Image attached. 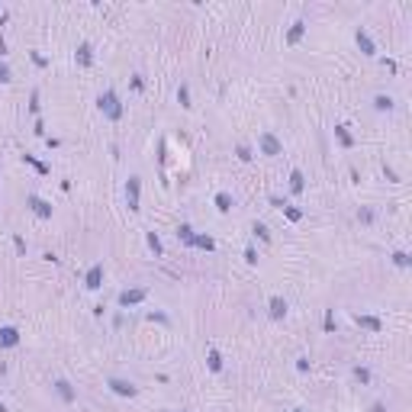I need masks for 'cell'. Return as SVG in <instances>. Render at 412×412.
<instances>
[{
    "instance_id": "obj_22",
    "label": "cell",
    "mask_w": 412,
    "mask_h": 412,
    "mask_svg": "<svg viewBox=\"0 0 412 412\" xmlns=\"http://www.w3.org/2000/svg\"><path fill=\"white\" fill-rule=\"evenodd\" d=\"M148 248L155 251V255H164V245H161V239H158V232H148Z\"/></svg>"
},
{
    "instance_id": "obj_12",
    "label": "cell",
    "mask_w": 412,
    "mask_h": 412,
    "mask_svg": "<svg viewBox=\"0 0 412 412\" xmlns=\"http://www.w3.org/2000/svg\"><path fill=\"white\" fill-rule=\"evenodd\" d=\"M354 39H358V45H361V52H364V55H377V45H373V39L367 36L364 29H358V36H354Z\"/></svg>"
},
{
    "instance_id": "obj_25",
    "label": "cell",
    "mask_w": 412,
    "mask_h": 412,
    "mask_svg": "<svg viewBox=\"0 0 412 412\" xmlns=\"http://www.w3.org/2000/svg\"><path fill=\"white\" fill-rule=\"evenodd\" d=\"M177 100H180V107H190V90H187L184 84L177 87Z\"/></svg>"
},
{
    "instance_id": "obj_19",
    "label": "cell",
    "mask_w": 412,
    "mask_h": 412,
    "mask_svg": "<svg viewBox=\"0 0 412 412\" xmlns=\"http://www.w3.org/2000/svg\"><path fill=\"white\" fill-rule=\"evenodd\" d=\"M335 135H338V142H342L345 148H351V145H354V139L348 135V126H335Z\"/></svg>"
},
{
    "instance_id": "obj_31",
    "label": "cell",
    "mask_w": 412,
    "mask_h": 412,
    "mask_svg": "<svg viewBox=\"0 0 412 412\" xmlns=\"http://www.w3.org/2000/svg\"><path fill=\"white\" fill-rule=\"evenodd\" d=\"M39 107H42V103H39V90H32V100H29V113H32V116L39 113Z\"/></svg>"
},
{
    "instance_id": "obj_34",
    "label": "cell",
    "mask_w": 412,
    "mask_h": 412,
    "mask_svg": "<svg viewBox=\"0 0 412 412\" xmlns=\"http://www.w3.org/2000/svg\"><path fill=\"white\" fill-rule=\"evenodd\" d=\"M383 68H387V71H390V74H396V71H399V65H396V62H393V58H383Z\"/></svg>"
},
{
    "instance_id": "obj_18",
    "label": "cell",
    "mask_w": 412,
    "mask_h": 412,
    "mask_svg": "<svg viewBox=\"0 0 412 412\" xmlns=\"http://www.w3.org/2000/svg\"><path fill=\"white\" fill-rule=\"evenodd\" d=\"M290 190L303 194V171H290Z\"/></svg>"
},
{
    "instance_id": "obj_28",
    "label": "cell",
    "mask_w": 412,
    "mask_h": 412,
    "mask_svg": "<svg viewBox=\"0 0 412 412\" xmlns=\"http://www.w3.org/2000/svg\"><path fill=\"white\" fill-rule=\"evenodd\" d=\"M235 155H239L241 161H251V158H255V155H251V148H248V145H239V148H235Z\"/></svg>"
},
{
    "instance_id": "obj_33",
    "label": "cell",
    "mask_w": 412,
    "mask_h": 412,
    "mask_svg": "<svg viewBox=\"0 0 412 412\" xmlns=\"http://www.w3.org/2000/svg\"><path fill=\"white\" fill-rule=\"evenodd\" d=\"M358 219L361 222H373V210H358Z\"/></svg>"
},
{
    "instance_id": "obj_4",
    "label": "cell",
    "mask_w": 412,
    "mask_h": 412,
    "mask_svg": "<svg viewBox=\"0 0 412 412\" xmlns=\"http://www.w3.org/2000/svg\"><path fill=\"white\" fill-rule=\"evenodd\" d=\"M139 194H142V180L139 177H129V184H126V203H129V210H139Z\"/></svg>"
},
{
    "instance_id": "obj_16",
    "label": "cell",
    "mask_w": 412,
    "mask_h": 412,
    "mask_svg": "<svg viewBox=\"0 0 412 412\" xmlns=\"http://www.w3.org/2000/svg\"><path fill=\"white\" fill-rule=\"evenodd\" d=\"M216 210L219 213H229V210H232V196H229L226 190H219V194H216Z\"/></svg>"
},
{
    "instance_id": "obj_2",
    "label": "cell",
    "mask_w": 412,
    "mask_h": 412,
    "mask_svg": "<svg viewBox=\"0 0 412 412\" xmlns=\"http://www.w3.org/2000/svg\"><path fill=\"white\" fill-rule=\"evenodd\" d=\"M258 145H261V152L264 155H283V145H280V139L274 132H261V139H258Z\"/></svg>"
},
{
    "instance_id": "obj_32",
    "label": "cell",
    "mask_w": 412,
    "mask_h": 412,
    "mask_svg": "<svg viewBox=\"0 0 412 412\" xmlns=\"http://www.w3.org/2000/svg\"><path fill=\"white\" fill-rule=\"evenodd\" d=\"M245 261H248V264H258V251L251 248V245H248V248H245Z\"/></svg>"
},
{
    "instance_id": "obj_10",
    "label": "cell",
    "mask_w": 412,
    "mask_h": 412,
    "mask_svg": "<svg viewBox=\"0 0 412 412\" xmlns=\"http://www.w3.org/2000/svg\"><path fill=\"white\" fill-rule=\"evenodd\" d=\"M55 393H58V399H65V403H74V399H78V393H74V387H71L68 380H55Z\"/></svg>"
},
{
    "instance_id": "obj_26",
    "label": "cell",
    "mask_w": 412,
    "mask_h": 412,
    "mask_svg": "<svg viewBox=\"0 0 412 412\" xmlns=\"http://www.w3.org/2000/svg\"><path fill=\"white\" fill-rule=\"evenodd\" d=\"M23 161H29V164H32V168H36V171H39V174H48V168H45V164H42V161H36V158H32V155H23Z\"/></svg>"
},
{
    "instance_id": "obj_23",
    "label": "cell",
    "mask_w": 412,
    "mask_h": 412,
    "mask_svg": "<svg viewBox=\"0 0 412 412\" xmlns=\"http://www.w3.org/2000/svg\"><path fill=\"white\" fill-rule=\"evenodd\" d=\"M409 261H412V258L406 255V251H393V264H396V267H409Z\"/></svg>"
},
{
    "instance_id": "obj_30",
    "label": "cell",
    "mask_w": 412,
    "mask_h": 412,
    "mask_svg": "<svg viewBox=\"0 0 412 412\" xmlns=\"http://www.w3.org/2000/svg\"><path fill=\"white\" fill-rule=\"evenodd\" d=\"M283 213H287V219H290V222H300V219H303V213H300V210H293V206H283Z\"/></svg>"
},
{
    "instance_id": "obj_17",
    "label": "cell",
    "mask_w": 412,
    "mask_h": 412,
    "mask_svg": "<svg viewBox=\"0 0 412 412\" xmlns=\"http://www.w3.org/2000/svg\"><path fill=\"white\" fill-rule=\"evenodd\" d=\"M373 109H393V97H387V93H377V97H373Z\"/></svg>"
},
{
    "instance_id": "obj_5",
    "label": "cell",
    "mask_w": 412,
    "mask_h": 412,
    "mask_svg": "<svg viewBox=\"0 0 412 412\" xmlns=\"http://www.w3.org/2000/svg\"><path fill=\"white\" fill-rule=\"evenodd\" d=\"M145 296H148V293H145L142 287H135V290H123V293H119V306H123V309H129V306H139Z\"/></svg>"
},
{
    "instance_id": "obj_27",
    "label": "cell",
    "mask_w": 412,
    "mask_h": 412,
    "mask_svg": "<svg viewBox=\"0 0 412 412\" xmlns=\"http://www.w3.org/2000/svg\"><path fill=\"white\" fill-rule=\"evenodd\" d=\"M322 325H325V332H335V309H325V322Z\"/></svg>"
},
{
    "instance_id": "obj_20",
    "label": "cell",
    "mask_w": 412,
    "mask_h": 412,
    "mask_svg": "<svg viewBox=\"0 0 412 412\" xmlns=\"http://www.w3.org/2000/svg\"><path fill=\"white\" fill-rule=\"evenodd\" d=\"M194 229H190V226H187V222H180V226H177V239L180 241H187V245H190V241H194Z\"/></svg>"
},
{
    "instance_id": "obj_13",
    "label": "cell",
    "mask_w": 412,
    "mask_h": 412,
    "mask_svg": "<svg viewBox=\"0 0 412 412\" xmlns=\"http://www.w3.org/2000/svg\"><path fill=\"white\" fill-rule=\"evenodd\" d=\"M303 32H306V23H303V20H296V23L290 26V32H287V42H290V45H296V42L303 39Z\"/></svg>"
},
{
    "instance_id": "obj_1",
    "label": "cell",
    "mask_w": 412,
    "mask_h": 412,
    "mask_svg": "<svg viewBox=\"0 0 412 412\" xmlns=\"http://www.w3.org/2000/svg\"><path fill=\"white\" fill-rule=\"evenodd\" d=\"M97 107H100V113L107 119H113L116 123L119 116H123V103H119V97L113 90H107V93H100V100H97Z\"/></svg>"
},
{
    "instance_id": "obj_6",
    "label": "cell",
    "mask_w": 412,
    "mask_h": 412,
    "mask_svg": "<svg viewBox=\"0 0 412 412\" xmlns=\"http://www.w3.org/2000/svg\"><path fill=\"white\" fill-rule=\"evenodd\" d=\"M26 203H29V210L36 213V216H39V219H52V203H45V200H42V196L29 194V200H26Z\"/></svg>"
},
{
    "instance_id": "obj_7",
    "label": "cell",
    "mask_w": 412,
    "mask_h": 412,
    "mask_svg": "<svg viewBox=\"0 0 412 412\" xmlns=\"http://www.w3.org/2000/svg\"><path fill=\"white\" fill-rule=\"evenodd\" d=\"M84 287L87 290H100L103 287V264H93L90 271L84 274Z\"/></svg>"
},
{
    "instance_id": "obj_14",
    "label": "cell",
    "mask_w": 412,
    "mask_h": 412,
    "mask_svg": "<svg viewBox=\"0 0 412 412\" xmlns=\"http://www.w3.org/2000/svg\"><path fill=\"white\" fill-rule=\"evenodd\" d=\"M354 322H358V325L361 328H370V332H380V319H373V316H361V312H358V316H354Z\"/></svg>"
},
{
    "instance_id": "obj_40",
    "label": "cell",
    "mask_w": 412,
    "mask_h": 412,
    "mask_svg": "<svg viewBox=\"0 0 412 412\" xmlns=\"http://www.w3.org/2000/svg\"><path fill=\"white\" fill-rule=\"evenodd\" d=\"M293 412H303V409H293Z\"/></svg>"
},
{
    "instance_id": "obj_8",
    "label": "cell",
    "mask_w": 412,
    "mask_h": 412,
    "mask_svg": "<svg viewBox=\"0 0 412 412\" xmlns=\"http://www.w3.org/2000/svg\"><path fill=\"white\" fill-rule=\"evenodd\" d=\"M20 345V332L13 325H3L0 328V348H16Z\"/></svg>"
},
{
    "instance_id": "obj_11",
    "label": "cell",
    "mask_w": 412,
    "mask_h": 412,
    "mask_svg": "<svg viewBox=\"0 0 412 412\" xmlns=\"http://www.w3.org/2000/svg\"><path fill=\"white\" fill-rule=\"evenodd\" d=\"M78 62H81V68H90V65H93V48H90V42H81V45H78Z\"/></svg>"
},
{
    "instance_id": "obj_21",
    "label": "cell",
    "mask_w": 412,
    "mask_h": 412,
    "mask_svg": "<svg viewBox=\"0 0 412 412\" xmlns=\"http://www.w3.org/2000/svg\"><path fill=\"white\" fill-rule=\"evenodd\" d=\"M206 361H210V370H213V373H219V370H222V354H219L216 348L210 351V358H206Z\"/></svg>"
},
{
    "instance_id": "obj_37",
    "label": "cell",
    "mask_w": 412,
    "mask_h": 412,
    "mask_svg": "<svg viewBox=\"0 0 412 412\" xmlns=\"http://www.w3.org/2000/svg\"><path fill=\"white\" fill-rule=\"evenodd\" d=\"M0 81H10V68L3 62H0Z\"/></svg>"
},
{
    "instance_id": "obj_15",
    "label": "cell",
    "mask_w": 412,
    "mask_h": 412,
    "mask_svg": "<svg viewBox=\"0 0 412 412\" xmlns=\"http://www.w3.org/2000/svg\"><path fill=\"white\" fill-rule=\"evenodd\" d=\"M190 245H194V248H203V251H213V248H216V241H213L210 235H194Z\"/></svg>"
},
{
    "instance_id": "obj_3",
    "label": "cell",
    "mask_w": 412,
    "mask_h": 412,
    "mask_svg": "<svg viewBox=\"0 0 412 412\" xmlns=\"http://www.w3.org/2000/svg\"><path fill=\"white\" fill-rule=\"evenodd\" d=\"M107 387L113 390L116 396H135V393H139V387H135V383H129V380H119V377H109V383H107Z\"/></svg>"
},
{
    "instance_id": "obj_38",
    "label": "cell",
    "mask_w": 412,
    "mask_h": 412,
    "mask_svg": "<svg viewBox=\"0 0 412 412\" xmlns=\"http://www.w3.org/2000/svg\"><path fill=\"white\" fill-rule=\"evenodd\" d=\"M370 412H387V406H383V403H373V409Z\"/></svg>"
},
{
    "instance_id": "obj_39",
    "label": "cell",
    "mask_w": 412,
    "mask_h": 412,
    "mask_svg": "<svg viewBox=\"0 0 412 412\" xmlns=\"http://www.w3.org/2000/svg\"><path fill=\"white\" fill-rule=\"evenodd\" d=\"M0 412H7V409H3V406H0Z\"/></svg>"
},
{
    "instance_id": "obj_35",
    "label": "cell",
    "mask_w": 412,
    "mask_h": 412,
    "mask_svg": "<svg viewBox=\"0 0 412 412\" xmlns=\"http://www.w3.org/2000/svg\"><path fill=\"white\" fill-rule=\"evenodd\" d=\"M296 370H300V373L309 370V358H300V361H296Z\"/></svg>"
},
{
    "instance_id": "obj_9",
    "label": "cell",
    "mask_w": 412,
    "mask_h": 412,
    "mask_svg": "<svg viewBox=\"0 0 412 412\" xmlns=\"http://www.w3.org/2000/svg\"><path fill=\"white\" fill-rule=\"evenodd\" d=\"M267 312H271V319H283V316H287V300H283V296H271Z\"/></svg>"
},
{
    "instance_id": "obj_36",
    "label": "cell",
    "mask_w": 412,
    "mask_h": 412,
    "mask_svg": "<svg viewBox=\"0 0 412 412\" xmlns=\"http://www.w3.org/2000/svg\"><path fill=\"white\" fill-rule=\"evenodd\" d=\"M13 248L20 251V255H26V241H23V239H13Z\"/></svg>"
},
{
    "instance_id": "obj_29",
    "label": "cell",
    "mask_w": 412,
    "mask_h": 412,
    "mask_svg": "<svg viewBox=\"0 0 412 412\" xmlns=\"http://www.w3.org/2000/svg\"><path fill=\"white\" fill-rule=\"evenodd\" d=\"M354 377H358L361 383H370V370H367V367H354Z\"/></svg>"
},
{
    "instance_id": "obj_24",
    "label": "cell",
    "mask_w": 412,
    "mask_h": 412,
    "mask_svg": "<svg viewBox=\"0 0 412 412\" xmlns=\"http://www.w3.org/2000/svg\"><path fill=\"white\" fill-rule=\"evenodd\" d=\"M251 232H255L261 241H271V232H267V226H264V222H255V229H251Z\"/></svg>"
}]
</instances>
